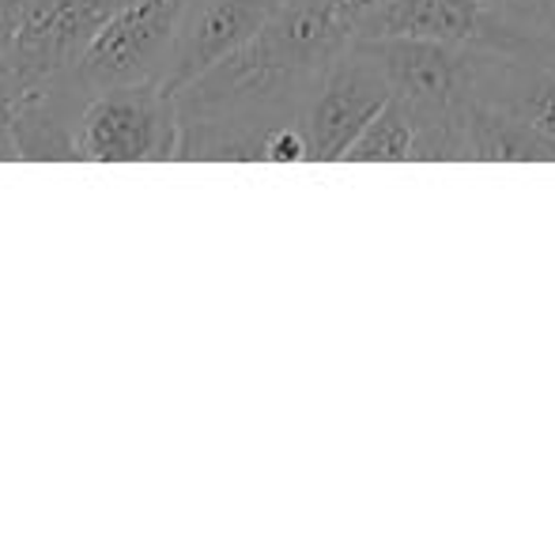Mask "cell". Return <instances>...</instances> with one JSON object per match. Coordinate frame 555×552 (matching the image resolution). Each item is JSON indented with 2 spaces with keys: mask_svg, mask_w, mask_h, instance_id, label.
Here are the masks:
<instances>
[{
  "mask_svg": "<svg viewBox=\"0 0 555 552\" xmlns=\"http://www.w3.org/2000/svg\"><path fill=\"white\" fill-rule=\"evenodd\" d=\"M473 99L514 114L555 144V61L473 50Z\"/></svg>",
  "mask_w": 555,
  "mask_h": 552,
  "instance_id": "7",
  "label": "cell"
},
{
  "mask_svg": "<svg viewBox=\"0 0 555 552\" xmlns=\"http://www.w3.org/2000/svg\"><path fill=\"white\" fill-rule=\"evenodd\" d=\"M389 103V84L378 61L351 42L348 50L330 65L322 84L310 95L302 111V133L310 140L314 163H336L348 155L356 137L366 129V121Z\"/></svg>",
  "mask_w": 555,
  "mask_h": 552,
  "instance_id": "5",
  "label": "cell"
},
{
  "mask_svg": "<svg viewBox=\"0 0 555 552\" xmlns=\"http://www.w3.org/2000/svg\"><path fill=\"white\" fill-rule=\"evenodd\" d=\"M182 118L163 80L106 88L83 106L76 155L88 163H167L178 155Z\"/></svg>",
  "mask_w": 555,
  "mask_h": 552,
  "instance_id": "3",
  "label": "cell"
},
{
  "mask_svg": "<svg viewBox=\"0 0 555 552\" xmlns=\"http://www.w3.org/2000/svg\"><path fill=\"white\" fill-rule=\"evenodd\" d=\"M386 73L389 99L409 111L416 126V155L424 159H468L465 114L473 103V50L439 38H366L359 42Z\"/></svg>",
  "mask_w": 555,
  "mask_h": 552,
  "instance_id": "1",
  "label": "cell"
},
{
  "mask_svg": "<svg viewBox=\"0 0 555 552\" xmlns=\"http://www.w3.org/2000/svg\"><path fill=\"white\" fill-rule=\"evenodd\" d=\"M132 0H27L15 27L0 38V80L12 99L73 76L83 50L111 15Z\"/></svg>",
  "mask_w": 555,
  "mask_h": 552,
  "instance_id": "2",
  "label": "cell"
},
{
  "mask_svg": "<svg viewBox=\"0 0 555 552\" xmlns=\"http://www.w3.org/2000/svg\"><path fill=\"white\" fill-rule=\"evenodd\" d=\"M264 163H314V155H310V140H307V133H302L299 121H295V126L276 129V133L269 137V144H264Z\"/></svg>",
  "mask_w": 555,
  "mask_h": 552,
  "instance_id": "11",
  "label": "cell"
},
{
  "mask_svg": "<svg viewBox=\"0 0 555 552\" xmlns=\"http://www.w3.org/2000/svg\"><path fill=\"white\" fill-rule=\"evenodd\" d=\"M23 8H27V0H0V38L15 27V20L23 15Z\"/></svg>",
  "mask_w": 555,
  "mask_h": 552,
  "instance_id": "13",
  "label": "cell"
},
{
  "mask_svg": "<svg viewBox=\"0 0 555 552\" xmlns=\"http://www.w3.org/2000/svg\"><path fill=\"white\" fill-rule=\"evenodd\" d=\"M12 159H20L12 140V99H8V88L0 80V163H12Z\"/></svg>",
  "mask_w": 555,
  "mask_h": 552,
  "instance_id": "12",
  "label": "cell"
},
{
  "mask_svg": "<svg viewBox=\"0 0 555 552\" xmlns=\"http://www.w3.org/2000/svg\"><path fill=\"white\" fill-rule=\"evenodd\" d=\"M412 155H416V126L409 111L389 99L356 137L344 163H412Z\"/></svg>",
  "mask_w": 555,
  "mask_h": 552,
  "instance_id": "9",
  "label": "cell"
},
{
  "mask_svg": "<svg viewBox=\"0 0 555 552\" xmlns=\"http://www.w3.org/2000/svg\"><path fill=\"white\" fill-rule=\"evenodd\" d=\"M190 0H132L99 27L76 65V80L88 95L125 84L167 80L178 30Z\"/></svg>",
  "mask_w": 555,
  "mask_h": 552,
  "instance_id": "4",
  "label": "cell"
},
{
  "mask_svg": "<svg viewBox=\"0 0 555 552\" xmlns=\"http://www.w3.org/2000/svg\"><path fill=\"white\" fill-rule=\"evenodd\" d=\"M503 12L526 27L537 57L555 61V0H503Z\"/></svg>",
  "mask_w": 555,
  "mask_h": 552,
  "instance_id": "10",
  "label": "cell"
},
{
  "mask_svg": "<svg viewBox=\"0 0 555 552\" xmlns=\"http://www.w3.org/2000/svg\"><path fill=\"white\" fill-rule=\"evenodd\" d=\"M468 159L473 163H555V144L533 126L495 106L468 103Z\"/></svg>",
  "mask_w": 555,
  "mask_h": 552,
  "instance_id": "8",
  "label": "cell"
},
{
  "mask_svg": "<svg viewBox=\"0 0 555 552\" xmlns=\"http://www.w3.org/2000/svg\"><path fill=\"white\" fill-rule=\"evenodd\" d=\"M276 8L280 0H190L163 84L170 91H182L201 73H208L234 50H242L249 38L261 35Z\"/></svg>",
  "mask_w": 555,
  "mask_h": 552,
  "instance_id": "6",
  "label": "cell"
}]
</instances>
